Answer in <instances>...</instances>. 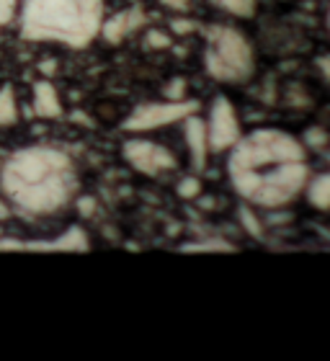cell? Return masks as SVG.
<instances>
[{
    "mask_svg": "<svg viewBox=\"0 0 330 361\" xmlns=\"http://www.w3.org/2000/svg\"><path fill=\"white\" fill-rule=\"evenodd\" d=\"M199 29H202V23L196 18H173L171 21V31L176 37H188V34H194Z\"/></svg>",
    "mask_w": 330,
    "mask_h": 361,
    "instance_id": "ac0fdd59",
    "label": "cell"
},
{
    "mask_svg": "<svg viewBox=\"0 0 330 361\" xmlns=\"http://www.w3.org/2000/svg\"><path fill=\"white\" fill-rule=\"evenodd\" d=\"M202 111V104L194 101V98H181V101H147V104H140L135 111L129 114L121 129L129 132V135H150V132H158V129L173 127V124H181V121L191 116V114Z\"/></svg>",
    "mask_w": 330,
    "mask_h": 361,
    "instance_id": "5b68a950",
    "label": "cell"
},
{
    "mask_svg": "<svg viewBox=\"0 0 330 361\" xmlns=\"http://www.w3.org/2000/svg\"><path fill=\"white\" fill-rule=\"evenodd\" d=\"M145 23H147L145 8H140V6L124 8V11H116L114 16L104 18L98 37H104L106 44H121V42H127L129 37L140 34V31L145 29Z\"/></svg>",
    "mask_w": 330,
    "mask_h": 361,
    "instance_id": "ba28073f",
    "label": "cell"
},
{
    "mask_svg": "<svg viewBox=\"0 0 330 361\" xmlns=\"http://www.w3.org/2000/svg\"><path fill=\"white\" fill-rule=\"evenodd\" d=\"M207 140H209L212 155H222L235 147V142L243 137V121L235 104L227 96H217L209 106L207 116Z\"/></svg>",
    "mask_w": 330,
    "mask_h": 361,
    "instance_id": "52a82bcc",
    "label": "cell"
},
{
    "mask_svg": "<svg viewBox=\"0 0 330 361\" xmlns=\"http://www.w3.org/2000/svg\"><path fill=\"white\" fill-rule=\"evenodd\" d=\"M302 196L307 199V204L317 212H330V171L317 176H310L305 183Z\"/></svg>",
    "mask_w": 330,
    "mask_h": 361,
    "instance_id": "7c38bea8",
    "label": "cell"
},
{
    "mask_svg": "<svg viewBox=\"0 0 330 361\" xmlns=\"http://www.w3.org/2000/svg\"><path fill=\"white\" fill-rule=\"evenodd\" d=\"M26 248L29 250H88L90 240H88V235H85V230H80V227H70L68 233L60 235V238H54V240L29 243Z\"/></svg>",
    "mask_w": 330,
    "mask_h": 361,
    "instance_id": "8fae6325",
    "label": "cell"
},
{
    "mask_svg": "<svg viewBox=\"0 0 330 361\" xmlns=\"http://www.w3.org/2000/svg\"><path fill=\"white\" fill-rule=\"evenodd\" d=\"M75 209L80 212L82 217H93V212H96V199H93V196H78Z\"/></svg>",
    "mask_w": 330,
    "mask_h": 361,
    "instance_id": "603a6c76",
    "label": "cell"
},
{
    "mask_svg": "<svg viewBox=\"0 0 330 361\" xmlns=\"http://www.w3.org/2000/svg\"><path fill=\"white\" fill-rule=\"evenodd\" d=\"M328 29H330V11H328Z\"/></svg>",
    "mask_w": 330,
    "mask_h": 361,
    "instance_id": "d4e9b609",
    "label": "cell"
},
{
    "mask_svg": "<svg viewBox=\"0 0 330 361\" xmlns=\"http://www.w3.org/2000/svg\"><path fill=\"white\" fill-rule=\"evenodd\" d=\"M121 155L129 163L132 171L147 176V178H158V176L173 173L178 168V158L168 150L165 145L147 140V137H132L121 145Z\"/></svg>",
    "mask_w": 330,
    "mask_h": 361,
    "instance_id": "8992f818",
    "label": "cell"
},
{
    "mask_svg": "<svg viewBox=\"0 0 330 361\" xmlns=\"http://www.w3.org/2000/svg\"><path fill=\"white\" fill-rule=\"evenodd\" d=\"M31 111L39 119H60L62 116V98L49 78H42L31 85Z\"/></svg>",
    "mask_w": 330,
    "mask_h": 361,
    "instance_id": "30bf717a",
    "label": "cell"
},
{
    "mask_svg": "<svg viewBox=\"0 0 330 361\" xmlns=\"http://www.w3.org/2000/svg\"><path fill=\"white\" fill-rule=\"evenodd\" d=\"M145 47L147 49H168L171 47V37L160 29H150L145 34Z\"/></svg>",
    "mask_w": 330,
    "mask_h": 361,
    "instance_id": "ffe728a7",
    "label": "cell"
},
{
    "mask_svg": "<svg viewBox=\"0 0 330 361\" xmlns=\"http://www.w3.org/2000/svg\"><path fill=\"white\" fill-rule=\"evenodd\" d=\"M330 145V137L325 135L323 129H310L305 135V147H312V150H323Z\"/></svg>",
    "mask_w": 330,
    "mask_h": 361,
    "instance_id": "44dd1931",
    "label": "cell"
},
{
    "mask_svg": "<svg viewBox=\"0 0 330 361\" xmlns=\"http://www.w3.org/2000/svg\"><path fill=\"white\" fill-rule=\"evenodd\" d=\"M222 13L235 16V18H253L258 11V0H212Z\"/></svg>",
    "mask_w": 330,
    "mask_h": 361,
    "instance_id": "2e32d148",
    "label": "cell"
},
{
    "mask_svg": "<svg viewBox=\"0 0 330 361\" xmlns=\"http://www.w3.org/2000/svg\"><path fill=\"white\" fill-rule=\"evenodd\" d=\"M328 163H330V150H328Z\"/></svg>",
    "mask_w": 330,
    "mask_h": 361,
    "instance_id": "484cf974",
    "label": "cell"
},
{
    "mask_svg": "<svg viewBox=\"0 0 330 361\" xmlns=\"http://www.w3.org/2000/svg\"><path fill=\"white\" fill-rule=\"evenodd\" d=\"M78 171L68 152L49 145L16 150L0 168V194L26 217H57L78 199Z\"/></svg>",
    "mask_w": 330,
    "mask_h": 361,
    "instance_id": "7a4b0ae2",
    "label": "cell"
},
{
    "mask_svg": "<svg viewBox=\"0 0 330 361\" xmlns=\"http://www.w3.org/2000/svg\"><path fill=\"white\" fill-rule=\"evenodd\" d=\"M165 8H171L176 13H186L188 8H191V0H160Z\"/></svg>",
    "mask_w": 330,
    "mask_h": 361,
    "instance_id": "cb8c5ba5",
    "label": "cell"
},
{
    "mask_svg": "<svg viewBox=\"0 0 330 361\" xmlns=\"http://www.w3.org/2000/svg\"><path fill=\"white\" fill-rule=\"evenodd\" d=\"M310 176L307 147L284 129H253L227 152V178L240 202L255 209H286L302 196Z\"/></svg>",
    "mask_w": 330,
    "mask_h": 361,
    "instance_id": "6da1fadb",
    "label": "cell"
},
{
    "mask_svg": "<svg viewBox=\"0 0 330 361\" xmlns=\"http://www.w3.org/2000/svg\"><path fill=\"white\" fill-rule=\"evenodd\" d=\"M106 0H21L16 21L26 42L85 49L101 34Z\"/></svg>",
    "mask_w": 330,
    "mask_h": 361,
    "instance_id": "3957f363",
    "label": "cell"
},
{
    "mask_svg": "<svg viewBox=\"0 0 330 361\" xmlns=\"http://www.w3.org/2000/svg\"><path fill=\"white\" fill-rule=\"evenodd\" d=\"M183 253H235L238 245H233L225 238H202V240H188L181 245Z\"/></svg>",
    "mask_w": 330,
    "mask_h": 361,
    "instance_id": "4fadbf2b",
    "label": "cell"
},
{
    "mask_svg": "<svg viewBox=\"0 0 330 361\" xmlns=\"http://www.w3.org/2000/svg\"><path fill=\"white\" fill-rule=\"evenodd\" d=\"M204 191V183L199 180V176H183V178L178 180V186H176V194H178V199H186V202H194V199H199Z\"/></svg>",
    "mask_w": 330,
    "mask_h": 361,
    "instance_id": "e0dca14e",
    "label": "cell"
},
{
    "mask_svg": "<svg viewBox=\"0 0 330 361\" xmlns=\"http://www.w3.org/2000/svg\"><path fill=\"white\" fill-rule=\"evenodd\" d=\"M18 116H21V109H18L16 90L11 85H3L0 88V127H13Z\"/></svg>",
    "mask_w": 330,
    "mask_h": 361,
    "instance_id": "9a60e30c",
    "label": "cell"
},
{
    "mask_svg": "<svg viewBox=\"0 0 330 361\" xmlns=\"http://www.w3.org/2000/svg\"><path fill=\"white\" fill-rule=\"evenodd\" d=\"M165 98H171V101L186 98V80L183 78H173V83L165 88Z\"/></svg>",
    "mask_w": 330,
    "mask_h": 361,
    "instance_id": "7402d4cb",
    "label": "cell"
},
{
    "mask_svg": "<svg viewBox=\"0 0 330 361\" xmlns=\"http://www.w3.org/2000/svg\"><path fill=\"white\" fill-rule=\"evenodd\" d=\"M18 6H21V0H0V31L6 29L8 23L16 21Z\"/></svg>",
    "mask_w": 330,
    "mask_h": 361,
    "instance_id": "d6986e66",
    "label": "cell"
},
{
    "mask_svg": "<svg viewBox=\"0 0 330 361\" xmlns=\"http://www.w3.org/2000/svg\"><path fill=\"white\" fill-rule=\"evenodd\" d=\"M238 219H240L243 230H245L253 240H266V225H263V219L258 217V209H255V207L243 202L240 207H238Z\"/></svg>",
    "mask_w": 330,
    "mask_h": 361,
    "instance_id": "5bb4252c",
    "label": "cell"
},
{
    "mask_svg": "<svg viewBox=\"0 0 330 361\" xmlns=\"http://www.w3.org/2000/svg\"><path fill=\"white\" fill-rule=\"evenodd\" d=\"M204 39V70L212 80L238 85L255 75V49L238 26L212 23Z\"/></svg>",
    "mask_w": 330,
    "mask_h": 361,
    "instance_id": "277c9868",
    "label": "cell"
},
{
    "mask_svg": "<svg viewBox=\"0 0 330 361\" xmlns=\"http://www.w3.org/2000/svg\"><path fill=\"white\" fill-rule=\"evenodd\" d=\"M183 124V140H186V150L188 158H191V168L194 173H202L207 168V160H209V140H207V121L199 116V111L186 116L181 121Z\"/></svg>",
    "mask_w": 330,
    "mask_h": 361,
    "instance_id": "9c48e42d",
    "label": "cell"
}]
</instances>
